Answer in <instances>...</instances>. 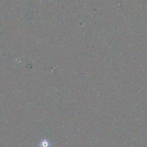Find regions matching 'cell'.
<instances>
[{
	"label": "cell",
	"instance_id": "6da1fadb",
	"mask_svg": "<svg viewBox=\"0 0 147 147\" xmlns=\"http://www.w3.org/2000/svg\"><path fill=\"white\" fill-rule=\"evenodd\" d=\"M40 147H49V144L47 140H42L40 143Z\"/></svg>",
	"mask_w": 147,
	"mask_h": 147
}]
</instances>
